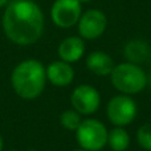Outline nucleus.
<instances>
[{"instance_id":"f257e3e1","label":"nucleus","mask_w":151,"mask_h":151,"mask_svg":"<svg viewBox=\"0 0 151 151\" xmlns=\"http://www.w3.org/2000/svg\"><path fill=\"white\" fill-rule=\"evenodd\" d=\"M4 35L13 44L27 47L40 40L44 32V13L32 0H11L3 13Z\"/></svg>"},{"instance_id":"f03ea898","label":"nucleus","mask_w":151,"mask_h":151,"mask_svg":"<svg viewBox=\"0 0 151 151\" xmlns=\"http://www.w3.org/2000/svg\"><path fill=\"white\" fill-rule=\"evenodd\" d=\"M45 66L35 58H28L13 68L11 74V85L20 98L32 101L42 94L47 85Z\"/></svg>"},{"instance_id":"7ed1b4c3","label":"nucleus","mask_w":151,"mask_h":151,"mask_svg":"<svg viewBox=\"0 0 151 151\" xmlns=\"http://www.w3.org/2000/svg\"><path fill=\"white\" fill-rule=\"evenodd\" d=\"M111 85L119 93L133 96L145 90L147 86V74L141 65L133 63H121L114 66L110 73Z\"/></svg>"},{"instance_id":"20e7f679","label":"nucleus","mask_w":151,"mask_h":151,"mask_svg":"<svg viewBox=\"0 0 151 151\" xmlns=\"http://www.w3.org/2000/svg\"><path fill=\"white\" fill-rule=\"evenodd\" d=\"M106 126L96 118L82 119L81 125L76 130V139L80 149L88 151H101L107 146Z\"/></svg>"},{"instance_id":"39448f33","label":"nucleus","mask_w":151,"mask_h":151,"mask_svg":"<svg viewBox=\"0 0 151 151\" xmlns=\"http://www.w3.org/2000/svg\"><path fill=\"white\" fill-rule=\"evenodd\" d=\"M138 114L137 102L131 96L127 94H118L114 96L106 106V117L114 126H125L134 122Z\"/></svg>"},{"instance_id":"423d86ee","label":"nucleus","mask_w":151,"mask_h":151,"mask_svg":"<svg viewBox=\"0 0 151 151\" xmlns=\"http://www.w3.org/2000/svg\"><path fill=\"white\" fill-rule=\"evenodd\" d=\"M82 15V4L78 0H55L50 7V20L58 28L68 29L77 25Z\"/></svg>"},{"instance_id":"0eeeda50","label":"nucleus","mask_w":151,"mask_h":151,"mask_svg":"<svg viewBox=\"0 0 151 151\" xmlns=\"http://www.w3.org/2000/svg\"><path fill=\"white\" fill-rule=\"evenodd\" d=\"M70 104L72 109L78 111L81 115H91L99 109L101 94L94 86L82 83L72 91Z\"/></svg>"},{"instance_id":"6e6552de","label":"nucleus","mask_w":151,"mask_h":151,"mask_svg":"<svg viewBox=\"0 0 151 151\" xmlns=\"http://www.w3.org/2000/svg\"><path fill=\"white\" fill-rule=\"evenodd\" d=\"M107 28V17L101 9H88L82 12L77 23L78 35L83 40H96L105 33Z\"/></svg>"},{"instance_id":"1a4fd4ad","label":"nucleus","mask_w":151,"mask_h":151,"mask_svg":"<svg viewBox=\"0 0 151 151\" xmlns=\"http://www.w3.org/2000/svg\"><path fill=\"white\" fill-rule=\"evenodd\" d=\"M45 72H47V80L58 88L70 85L74 80V69L72 64L63 60L50 63L48 66H45Z\"/></svg>"},{"instance_id":"9d476101","label":"nucleus","mask_w":151,"mask_h":151,"mask_svg":"<svg viewBox=\"0 0 151 151\" xmlns=\"http://www.w3.org/2000/svg\"><path fill=\"white\" fill-rule=\"evenodd\" d=\"M85 40L81 36H69L64 39L58 45V57L65 63L73 64L80 61L85 55Z\"/></svg>"},{"instance_id":"9b49d317","label":"nucleus","mask_w":151,"mask_h":151,"mask_svg":"<svg viewBox=\"0 0 151 151\" xmlns=\"http://www.w3.org/2000/svg\"><path fill=\"white\" fill-rule=\"evenodd\" d=\"M114 61L107 53L102 50H94L86 56V68L93 74L99 77H106L114 69Z\"/></svg>"},{"instance_id":"f8f14e48","label":"nucleus","mask_w":151,"mask_h":151,"mask_svg":"<svg viewBox=\"0 0 151 151\" xmlns=\"http://www.w3.org/2000/svg\"><path fill=\"white\" fill-rule=\"evenodd\" d=\"M150 45L141 39L130 40L129 42H126L125 48H123V56H125L126 61L137 64V65H141V64L146 63L147 60H150Z\"/></svg>"},{"instance_id":"ddd939ff","label":"nucleus","mask_w":151,"mask_h":151,"mask_svg":"<svg viewBox=\"0 0 151 151\" xmlns=\"http://www.w3.org/2000/svg\"><path fill=\"white\" fill-rule=\"evenodd\" d=\"M107 146L113 151H126L130 146V135L125 127L115 126L107 134Z\"/></svg>"},{"instance_id":"4468645a","label":"nucleus","mask_w":151,"mask_h":151,"mask_svg":"<svg viewBox=\"0 0 151 151\" xmlns=\"http://www.w3.org/2000/svg\"><path fill=\"white\" fill-rule=\"evenodd\" d=\"M82 122V118H81V114L78 111H76L74 109H69L65 110V111L61 113L60 115V123L64 129L69 131H74L78 129V126Z\"/></svg>"},{"instance_id":"2eb2a0df","label":"nucleus","mask_w":151,"mask_h":151,"mask_svg":"<svg viewBox=\"0 0 151 151\" xmlns=\"http://www.w3.org/2000/svg\"><path fill=\"white\" fill-rule=\"evenodd\" d=\"M137 142L146 151H151V122L143 123L137 131Z\"/></svg>"},{"instance_id":"dca6fc26","label":"nucleus","mask_w":151,"mask_h":151,"mask_svg":"<svg viewBox=\"0 0 151 151\" xmlns=\"http://www.w3.org/2000/svg\"><path fill=\"white\" fill-rule=\"evenodd\" d=\"M9 1H11V0H0V8H1V7H7V4Z\"/></svg>"},{"instance_id":"f3484780","label":"nucleus","mask_w":151,"mask_h":151,"mask_svg":"<svg viewBox=\"0 0 151 151\" xmlns=\"http://www.w3.org/2000/svg\"><path fill=\"white\" fill-rule=\"evenodd\" d=\"M3 146H4V143H3V137H1V134H0V151H3Z\"/></svg>"},{"instance_id":"a211bd4d","label":"nucleus","mask_w":151,"mask_h":151,"mask_svg":"<svg viewBox=\"0 0 151 151\" xmlns=\"http://www.w3.org/2000/svg\"><path fill=\"white\" fill-rule=\"evenodd\" d=\"M78 1H80L81 4H82V3H90L91 0H78Z\"/></svg>"},{"instance_id":"6ab92c4d","label":"nucleus","mask_w":151,"mask_h":151,"mask_svg":"<svg viewBox=\"0 0 151 151\" xmlns=\"http://www.w3.org/2000/svg\"><path fill=\"white\" fill-rule=\"evenodd\" d=\"M72 151H88V150H83V149H76V150H72Z\"/></svg>"},{"instance_id":"aec40b11","label":"nucleus","mask_w":151,"mask_h":151,"mask_svg":"<svg viewBox=\"0 0 151 151\" xmlns=\"http://www.w3.org/2000/svg\"><path fill=\"white\" fill-rule=\"evenodd\" d=\"M9 151H19V150H9Z\"/></svg>"},{"instance_id":"412c9836","label":"nucleus","mask_w":151,"mask_h":151,"mask_svg":"<svg viewBox=\"0 0 151 151\" xmlns=\"http://www.w3.org/2000/svg\"><path fill=\"white\" fill-rule=\"evenodd\" d=\"M29 151H37V150H29Z\"/></svg>"},{"instance_id":"4be33fe9","label":"nucleus","mask_w":151,"mask_h":151,"mask_svg":"<svg viewBox=\"0 0 151 151\" xmlns=\"http://www.w3.org/2000/svg\"><path fill=\"white\" fill-rule=\"evenodd\" d=\"M150 63H151V55H150Z\"/></svg>"}]
</instances>
